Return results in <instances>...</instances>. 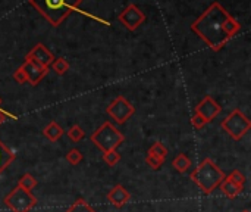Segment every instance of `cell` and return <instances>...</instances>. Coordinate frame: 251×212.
<instances>
[{
	"mask_svg": "<svg viewBox=\"0 0 251 212\" xmlns=\"http://www.w3.org/2000/svg\"><path fill=\"white\" fill-rule=\"evenodd\" d=\"M191 30L213 52H219L237 35L241 25L221 3L215 1L191 24Z\"/></svg>",
	"mask_w": 251,
	"mask_h": 212,
	"instance_id": "cell-1",
	"label": "cell"
},
{
	"mask_svg": "<svg viewBox=\"0 0 251 212\" xmlns=\"http://www.w3.org/2000/svg\"><path fill=\"white\" fill-rule=\"evenodd\" d=\"M53 27H59L82 0H28Z\"/></svg>",
	"mask_w": 251,
	"mask_h": 212,
	"instance_id": "cell-2",
	"label": "cell"
},
{
	"mask_svg": "<svg viewBox=\"0 0 251 212\" xmlns=\"http://www.w3.org/2000/svg\"><path fill=\"white\" fill-rule=\"evenodd\" d=\"M225 173L210 159V158H206L191 174H190V179L193 183L197 184V187L204 193V195H210L213 193L219 186L221 183L224 182L225 179Z\"/></svg>",
	"mask_w": 251,
	"mask_h": 212,
	"instance_id": "cell-3",
	"label": "cell"
},
{
	"mask_svg": "<svg viewBox=\"0 0 251 212\" xmlns=\"http://www.w3.org/2000/svg\"><path fill=\"white\" fill-rule=\"evenodd\" d=\"M90 139L94 143V146L99 148L103 153L104 152H110V151H116L125 142V136L110 121L103 122L91 134Z\"/></svg>",
	"mask_w": 251,
	"mask_h": 212,
	"instance_id": "cell-4",
	"label": "cell"
},
{
	"mask_svg": "<svg viewBox=\"0 0 251 212\" xmlns=\"http://www.w3.org/2000/svg\"><path fill=\"white\" fill-rule=\"evenodd\" d=\"M222 130L234 140H241L251 128V121L240 109H234L221 124Z\"/></svg>",
	"mask_w": 251,
	"mask_h": 212,
	"instance_id": "cell-5",
	"label": "cell"
},
{
	"mask_svg": "<svg viewBox=\"0 0 251 212\" xmlns=\"http://www.w3.org/2000/svg\"><path fill=\"white\" fill-rule=\"evenodd\" d=\"M3 202L12 212H29L37 205V198L29 190L16 184Z\"/></svg>",
	"mask_w": 251,
	"mask_h": 212,
	"instance_id": "cell-6",
	"label": "cell"
},
{
	"mask_svg": "<svg viewBox=\"0 0 251 212\" xmlns=\"http://www.w3.org/2000/svg\"><path fill=\"white\" fill-rule=\"evenodd\" d=\"M106 114L119 125L125 124L134 114H135V108L124 97V96H118L107 108H106Z\"/></svg>",
	"mask_w": 251,
	"mask_h": 212,
	"instance_id": "cell-7",
	"label": "cell"
},
{
	"mask_svg": "<svg viewBox=\"0 0 251 212\" xmlns=\"http://www.w3.org/2000/svg\"><path fill=\"white\" fill-rule=\"evenodd\" d=\"M118 19L131 31H135L137 28L141 27V24L146 21V15L143 13V10L135 6V4H128L118 16Z\"/></svg>",
	"mask_w": 251,
	"mask_h": 212,
	"instance_id": "cell-8",
	"label": "cell"
},
{
	"mask_svg": "<svg viewBox=\"0 0 251 212\" xmlns=\"http://www.w3.org/2000/svg\"><path fill=\"white\" fill-rule=\"evenodd\" d=\"M21 68L24 69V72L26 75V83H29L31 86H37L49 74L47 66H43L32 59H25V62L21 65Z\"/></svg>",
	"mask_w": 251,
	"mask_h": 212,
	"instance_id": "cell-9",
	"label": "cell"
},
{
	"mask_svg": "<svg viewBox=\"0 0 251 212\" xmlns=\"http://www.w3.org/2000/svg\"><path fill=\"white\" fill-rule=\"evenodd\" d=\"M196 114H199L207 124L212 122L221 112H222V106L212 97V96H206L197 106H196Z\"/></svg>",
	"mask_w": 251,
	"mask_h": 212,
	"instance_id": "cell-10",
	"label": "cell"
},
{
	"mask_svg": "<svg viewBox=\"0 0 251 212\" xmlns=\"http://www.w3.org/2000/svg\"><path fill=\"white\" fill-rule=\"evenodd\" d=\"M25 59H32V61L38 62L40 65L49 68V66L51 65V62L54 61V56H53V53H51L44 44L38 43V44L25 56Z\"/></svg>",
	"mask_w": 251,
	"mask_h": 212,
	"instance_id": "cell-11",
	"label": "cell"
},
{
	"mask_svg": "<svg viewBox=\"0 0 251 212\" xmlns=\"http://www.w3.org/2000/svg\"><path fill=\"white\" fill-rule=\"evenodd\" d=\"M131 199V193L122 186V184H116L113 189H110V192L107 193V201L115 207V208H122L125 207Z\"/></svg>",
	"mask_w": 251,
	"mask_h": 212,
	"instance_id": "cell-12",
	"label": "cell"
},
{
	"mask_svg": "<svg viewBox=\"0 0 251 212\" xmlns=\"http://www.w3.org/2000/svg\"><path fill=\"white\" fill-rule=\"evenodd\" d=\"M221 190H222V193L228 198V199H235V198H238L240 195H241V192L244 190V187H241V186H238V184H235L234 182H231L228 177H225L224 179V182L221 183Z\"/></svg>",
	"mask_w": 251,
	"mask_h": 212,
	"instance_id": "cell-13",
	"label": "cell"
},
{
	"mask_svg": "<svg viewBox=\"0 0 251 212\" xmlns=\"http://www.w3.org/2000/svg\"><path fill=\"white\" fill-rule=\"evenodd\" d=\"M43 134H44V137H46L47 140H50V142H57V140L63 136V128H62L56 121H51V122H49V124L44 127Z\"/></svg>",
	"mask_w": 251,
	"mask_h": 212,
	"instance_id": "cell-14",
	"label": "cell"
},
{
	"mask_svg": "<svg viewBox=\"0 0 251 212\" xmlns=\"http://www.w3.org/2000/svg\"><path fill=\"white\" fill-rule=\"evenodd\" d=\"M16 155L0 140V174L15 161Z\"/></svg>",
	"mask_w": 251,
	"mask_h": 212,
	"instance_id": "cell-15",
	"label": "cell"
},
{
	"mask_svg": "<svg viewBox=\"0 0 251 212\" xmlns=\"http://www.w3.org/2000/svg\"><path fill=\"white\" fill-rule=\"evenodd\" d=\"M172 165H174V168H175L178 173L184 174V173H187V171L190 170V167H191V161H190V158H188L187 155L179 153V155L172 161Z\"/></svg>",
	"mask_w": 251,
	"mask_h": 212,
	"instance_id": "cell-16",
	"label": "cell"
},
{
	"mask_svg": "<svg viewBox=\"0 0 251 212\" xmlns=\"http://www.w3.org/2000/svg\"><path fill=\"white\" fill-rule=\"evenodd\" d=\"M51 69L57 75H63L69 71V62L63 58H54V61L51 62Z\"/></svg>",
	"mask_w": 251,
	"mask_h": 212,
	"instance_id": "cell-17",
	"label": "cell"
},
{
	"mask_svg": "<svg viewBox=\"0 0 251 212\" xmlns=\"http://www.w3.org/2000/svg\"><path fill=\"white\" fill-rule=\"evenodd\" d=\"M149 155H153V156H157V158H166L168 155V149L166 146L162 143V142H154L150 148H149Z\"/></svg>",
	"mask_w": 251,
	"mask_h": 212,
	"instance_id": "cell-18",
	"label": "cell"
},
{
	"mask_svg": "<svg viewBox=\"0 0 251 212\" xmlns=\"http://www.w3.org/2000/svg\"><path fill=\"white\" fill-rule=\"evenodd\" d=\"M84 136H85V133H84V130L79 127V125H72L69 130H68V137L71 139V142H74V143H78V142H81L82 139H84Z\"/></svg>",
	"mask_w": 251,
	"mask_h": 212,
	"instance_id": "cell-19",
	"label": "cell"
},
{
	"mask_svg": "<svg viewBox=\"0 0 251 212\" xmlns=\"http://www.w3.org/2000/svg\"><path fill=\"white\" fill-rule=\"evenodd\" d=\"M65 212H96L84 199H78V201H75V204L74 205H71L68 210Z\"/></svg>",
	"mask_w": 251,
	"mask_h": 212,
	"instance_id": "cell-20",
	"label": "cell"
},
{
	"mask_svg": "<svg viewBox=\"0 0 251 212\" xmlns=\"http://www.w3.org/2000/svg\"><path fill=\"white\" fill-rule=\"evenodd\" d=\"M21 187H24V189H26V190H32L35 186H37V180L31 176V174H24L21 179H19V183H18Z\"/></svg>",
	"mask_w": 251,
	"mask_h": 212,
	"instance_id": "cell-21",
	"label": "cell"
},
{
	"mask_svg": "<svg viewBox=\"0 0 251 212\" xmlns=\"http://www.w3.org/2000/svg\"><path fill=\"white\" fill-rule=\"evenodd\" d=\"M103 161H104L109 167H115V165L121 161V155H119L116 151L104 152V153H103Z\"/></svg>",
	"mask_w": 251,
	"mask_h": 212,
	"instance_id": "cell-22",
	"label": "cell"
},
{
	"mask_svg": "<svg viewBox=\"0 0 251 212\" xmlns=\"http://www.w3.org/2000/svg\"><path fill=\"white\" fill-rule=\"evenodd\" d=\"M66 161H68L71 165H78V164H81V161H82V153H81V151H78V149H71V151L66 153Z\"/></svg>",
	"mask_w": 251,
	"mask_h": 212,
	"instance_id": "cell-23",
	"label": "cell"
},
{
	"mask_svg": "<svg viewBox=\"0 0 251 212\" xmlns=\"http://www.w3.org/2000/svg\"><path fill=\"white\" fill-rule=\"evenodd\" d=\"M228 179L231 180V182H234L235 184H238V186H241V187H244V184H246V176L240 171V170H234L229 176H228Z\"/></svg>",
	"mask_w": 251,
	"mask_h": 212,
	"instance_id": "cell-24",
	"label": "cell"
},
{
	"mask_svg": "<svg viewBox=\"0 0 251 212\" xmlns=\"http://www.w3.org/2000/svg\"><path fill=\"white\" fill-rule=\"evenodd\" d=\"M146 162H147L153 170H160V168H162V165H163V162H165V159H163V158H157V156H153V155H149V153H147V156H146Z\"/></svg>",
	"mask_w": 251,
	"mask_h": 212,
	"instance_id": "cell-25",
	"label": "cell"
},
{
	"mask_svg": "<svg viewBox=\"0 0 251 212\" xmlns=\"http://www.w3.org/2000/svg\"><path fill=\"white\" fill-rule=\"evenodd\" d=\"M206 124H207V122H206V121H204V120H203V118L199 115V114H196V112L193 114V117H191V125H193L194 128H197V130H201V128L206 125Z\"/></svg>",
	"mask_w": 251,
	"mask_h": 212,
	"instance_id": "cell-26",
	"label": "cell"
},
{
	"mask_svg": "<svg viewBox=\"0 0 251 212\" xmlns=\"http://www.w3.org/2000/svg\"><path fill=\"white\" fill-rule=\"evenodd\" d=\"M13 80L16 83H19V84H25L26 83V75H25V72H24V69L21 66L13 72Z\"/></svg>",
	"mask_w": 251,
	"mask_h": 212,
	"instance_id": "cell-27",
	"label": "cell"
},
{
	"mask_svg": "<svg viewBox=\"0 0 251 212\" xmlns=\"http://www.w3.org/2000/svg\"><path fill=\"white\" fill-rule=\"evenodd\" d=\"M7 118H10V120H16V117L15 115H12V114H9V112H6V111H3L1 108H0V125L7 120Z\"/></svg>",
	"mask_w": 251,
	"mask_h": 212,
	"instance_id": "cell-28",
	"label": "cell"
},
{
	"mask_svg": "<svg viewBox=\"0 0 251 212\" xmlns=\"http://www.w3.org/2000/svg\"><path fill=\"white\" fill-rule=\"evenodd\" d=\"M243 212H250V211H247V210H246V211H243Z\"/></svg>",
	"mask_w": 251,
	"mask_h": 212,
	"instance_id": "cell-29",
	"label": "cell"
},
{
	"mask_svg": "<svg viewBox=\"0 0 251 212\" xmlns=\"http://www.w3.org/2000/svg\"><path fill=\"white\" fill-rule=\"evenodd\" d=\"M0 105H1V99H0Z\"/></svg>",
	"mask_w": 251,
	"mask_h": 212,
	"instance_id": "cell-30",
	"label": "cell"
}]
</instances>
